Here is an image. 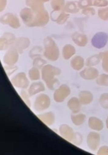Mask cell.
Listing matches in <instances>:
<instances>
[{"label": "cell", "instance_id": "cell-1", "mask_svg": "<svg viewBox=\"0 0 108 155\" xmlns=\"http://www.w3.org/2000/svg\"><path fill=\"white\" fill-rule=\"evenodd\" d=\"M108 41V35L104 32H99L93 37L91 43L93 46L98 49H101L106 46Z\"/></svg>", "mask_w": 108, "mask_h": 155}]
</instances>
